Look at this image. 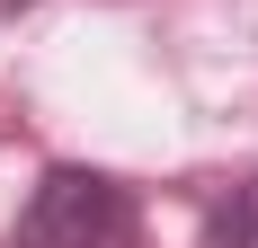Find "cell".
Returning <instances> with one entry per match:
<instances>
[{
	"label": "cell",
	"mask_w": 258,
	"mask_h": 248,
	"mask_svg": "<svg viewBox=\"0 0 258 248\" xmlns=\"http://www.w3.org/2000/svg\"><path fill=\"white\" fill-rule=\"evenodd\" d=\"M134 195L107 169H45L9 222V248H134Z\"/></svg>",
	"instance_id": "1"
},
{
	"label": "cell",
	"mask_w": 258,
	"mask_h": 248,
	"mask_svg": "<svg viewBox=\"0 0 258 248\" xmlns=\"http://www.w3.org/2000/svg\"><path fill=\"white\" fill-rule=\"evenodd\" d=\"M205 248H258V177H240L232 195L205 213Z\"/></svg>",
	"instance_id": "2"
},
{
	"label": "cell",
	"mask_w": 258,
	"mask_h": 248,
	"mask_svg": "<svg viewBox=\"0 0 258 248\" xmlns=\"http://www.w3.org/2000/svg\"><path fill=\"white\" fill-rule=\"evenodd\" d=\"M18 9H36V0H0V18H18Z\"/></svg>",
	"instance_id": "3"
}]
</instances>
